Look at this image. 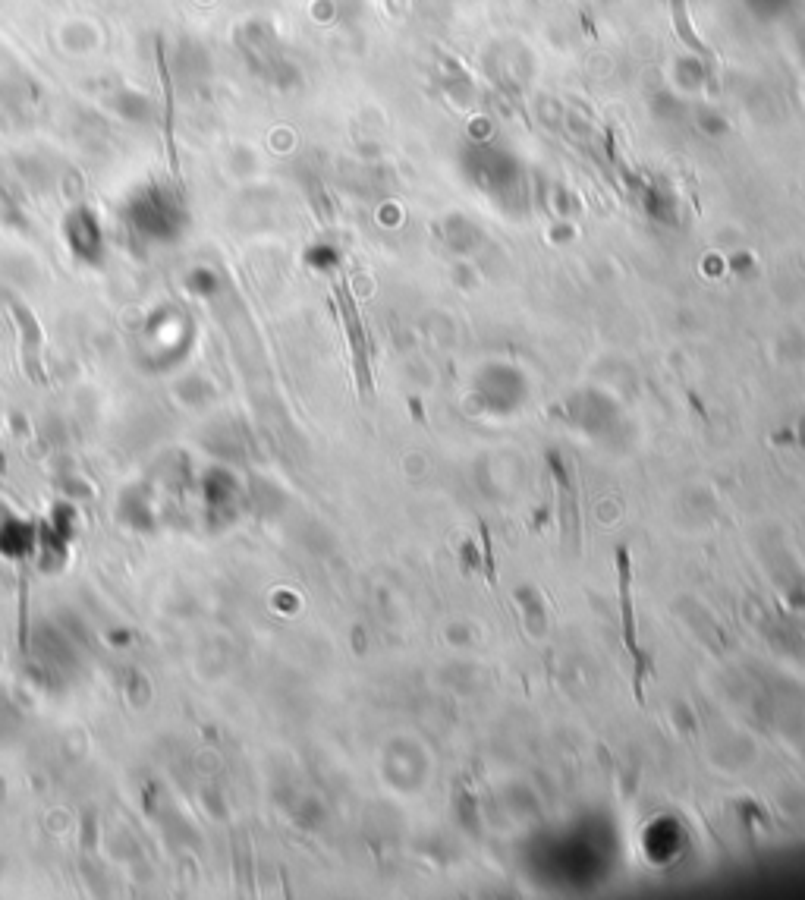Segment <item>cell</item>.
<instances>
[{
  "label": "cell",
  "mask_w": 805,
  "mask_h": 900,
  "mask_svg": "<svg viewBox=\"0 0 805 900\" xmlns=\"http://www.w3.org/2000/svg\"><path fill=\"white\" fill-rule=\"evenodd\" d=\"M617 592H620V633L623 646L633 655V683H636V699L645 702L642 693V674L648 668V658L639 649V630H636V611H633V570H629V551H617Z\"/></svg>",
  "instance_id": "1"
},
{
  "label": "cell",
  "mask_w": 805,
  "mask_h": 900,
  "mask_svg": "<svg viewBox=\"0 0 805 900\" xmlns=\"http://www.w3.org/2000/svg\"><path fill=\"white\" fill-rule=\"evenodd\" d=\"M551 473L557 479V495H560V529L563 535H570L573 548H579V504H576V485L570 479L567 463L560 460V454H548Z\"/></svg>",
  "instance_id": "2"
},
{
  "label": "cell",
  "mask_w": 805,
  "mask_h": 900,
  "mask_svg": "<svg viewBox=\"0 0 805 900\" xmlns=\"http://www.w3.org/2000/svg\"><path fill=\"white\" fill-rule=\"evenodd\" d=\"M482 535H485V567H488V580H491V586H494V551H491V535H488L485 526H482Z\"/></svg>",
  "instance_id": "3"
}]
</instances>
